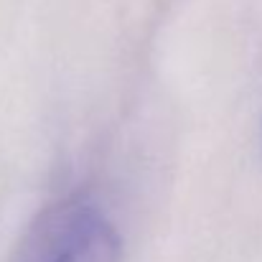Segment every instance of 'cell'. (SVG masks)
I'll return each instance as SVG.
<instances>
[{"label": "cell", "instance_id": "1", "mask_svg": "<svg viewBox=\"0 0 262 262\" xmlns=\"http://www.w3.org/2000/svg\"><path fill=\"white\" fill-rule=\"evenodd\" d=\"M120 237L97 211H79L61 232L49 262H120Z\"/></svg>", "mask_w": 262, "mask_h": 262}]
</instances>
